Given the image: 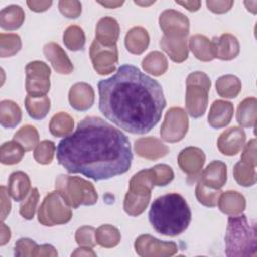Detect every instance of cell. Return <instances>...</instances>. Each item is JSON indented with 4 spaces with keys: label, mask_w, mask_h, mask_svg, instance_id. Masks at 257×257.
<instances>
[{
    "label": "cell",
    "mask_w": 257,
    "mask_h": 257,
    "mask_svg": "<svg viewBox=\"0 0 257 257\" xmlns=\"http://www.w3.org/2000/svg\"><path fill=\"white\" fill-rule=\"evenodd\" d=\"M43 53L56 72L60 74H69L72 72L73 64L65 51L57 43L49 42L45 44Z\"/></svg>",
    "instance_id": "obj_16"
},
{
    "label": "cell",
    "mask_w": 257,
    "mask_h": 257,
    "mask_svg": "<svg viewBox=\"0 0 257 257\" xmlns=\"http://www.w3.org/2000/svg\"><path fill=\"white\" fill-rule=\"evenodd\" d=\"M63 43L71 51H78L84 47L85 35L77 25L68 26L63 33Z\"/></svg>",
    "instance_id": "obj_37"
},
{
    "label": "cell",
    "mask_w": 257,
    "mask_h": 257,
    "mask_svg": "<svg viewBox=\"0 0 257 257\" xmlns=\"http://www.w3.org/2000/svg\"><path fill=\"white\" fill-rule=\"evenodd\" d=\"M55 189L74 209L81 205L91 206L97 202L98 197L93 185L80 177L59 175L55 180Z\"/></svg>",
    "instance_id": "obj_5"
},
{
    "label": "cell",
    "mask_w": 257,
    "mask_h": 257,
    "mask_svg": "<svg viewBox=\"0 0 257 257\" xmlns=\"http://www.w3.org/2000/svg\"><path fill=\"white\" fill-rule=\"evenodd\" d=\"M0 245L3 246L6 243L9 242L10 237H11V233H10V229L4 224H1V229H0Z\"/></svg>",
    "instance_id": "obj_53"
},
{
    "label": "cell",
    "mask_w": 257,
    "mask_h": 257,
    "mask_svg": "<svg viewBox=\"0 0 257 257\" xmlns=\"http://www.w3.org/2000/svg\"><path fill=\"white\" fill-rule=\"evenodd\" d=\"M241 80L232 74L220 76L216 81V90L224 98H235L241 91Z\"/></svg>",
    "instance_id": "obj_31"
},
{
    "label": "cell",
    "mask_w": 257,
    "mask_h": 257,
    "mask_svg": "<svg viewBox=\"0 0 257 257\" xmlns=\"http://www.w3.org/2000/svg\"><path fill=\"white\" fill-rule=\"evenodd\" d=\"M186 108L192 117L204 115L208 106V92L211 87L209 76L202 71H195L186 79Z\"/></svg>",
    "instance_id": "obj_6"
},
{
    "label": "cell",
    "mask_w": 257,
    "mask_h": 257,
    "mask_svg": "<svg viewBox=\"0 0 257 257\" xmlns=\"http://www.w3.org/2000/svg\"><path fill=\"white\" fill-rule=\"evenodd\" d=\"M244 4L246 5V7H247V9L249 10V11H251L252 13H256V5H257V2L256 1H245L244 2Z\"/></svg>",
    "instance_id": "obj_57"
},
{
    "label": "cell",
    "mask_w": 257,
    "mask_h": 257,
    "mask_svg": "<svg viewBox=\"0 0 257 257\" xmlns=\"http://www.w3.org/2000/svg\"><path fill=\"white\" fill-rule=\"evenodd\" d=\"M256 140L252 139L247 143V145H245L244 151L241 155V161L256 167Z\"/></svg>",
    "instance_id": "obj_48"
},
{
    "label": "cell",
    "mask_w": 257,
    "mask_h": 257,
    "mask_svg": "<svg viewBox=\"0 0 257 257\" xmlns=\"http://www.w3.org/2000/svg\"><path fill=\"white\" fill-rule=\"evenodd\" d=\"M150 36L148 31L140 26L133 27L128 30L124 38V44L133 54H142L149 46Z\"/></svg>",
    "instance_id": "obj_26"
},
{
    "label": "cell",
    "mask_w": 257,
    "mask_h": 257,
    "mask_svg": "<svg viewBox=\"0 0 257 257\" xmlns=\"http://www.w3.org/2000/svg\"><path fill=\"white\" fill-rule=\"evenodd\" d=\"M54 152H55L54 143L48 140H44L36 146L33 156L35 161L38 164L47 165L52 162L54 157Z\"/></svg>",
    "instance_id": "obj_42"
},
{
    "label": "cell",
    "mask_w": 257,
    "mask_h": 257,
    "mask_svg": "<svg viewBox=\"0 0 257 257\" xmlns=\"http://www.w3.org/2000/svg\"><path fill=\"white\" fill-rule=\"evenodd\" d=\"M206 187L221 190L227 181V166L221 161L211 162L202 172L199 179Z\"/></svg>",
    "instance_id": "obj_17"
},
{
    "label": "cell",
    "mask_w": 257,
    "mask_h": 257,
    "mask_svg": "<svg viewBox=\"0 0 257 257\" xmlns=\"http://www.w3.org/2000/svg\"><path fill=\"white\" fill-rule=\"evenodd\" d=\"M160 46L174 62L180 63L188 58L187 37H169L164 35L160 40Z\"/></svg>",
    "instance_id": "obj_23"
},
{
    "label": "cell",
    "mask_w": 257,
    "mask_h": 257,
    "mask_svg": "<svg viewBox=\"0 0 257 257\" xmlns=\"http://www.w3.org/2000/svg\"><path fill=\"white\" fill-rule=\"evenodd\" d=\"M192 214L186 200L177 193L157 198L150 209L149 220L160 234L175 237L182 234L191 222Z\"/></svg>",
    "instance_id": "obj_3"
},
{
    "label": "cell",
    "mask_w": 257,
    "mask_h": 257,
    "mask_svg": "<svg viewBox=\"0 0 257 257\" xmlns=\"http://www.w3.org/2000/svg\"><path fill=\"white\" fill-rule=\"evenodd\" d=\"M13 140L18 142L25 151H31L39 144V135L34 126L26 124L14 134Z\"/></svg>",
    "instance_id": "obj_38"
},
{
    "label": "cell",
    "mask_w": 257,
    "mask_h": 257,
    "mask_svg": "<svg viewBox=\"0 0 257 257\" xmlns=\"http://www.w3.org/2000/svg\"><path fill=\"white\" fill-rule=\"evenodd\" d=\"M68 100L72 108L79 111L87 110L94 102L93 88L88 83L77 82L69 89Z\"/></svg>",
    "instance_id": "obj_15"
},
{
    "label": "cell",
    "mask_w": 257,
    "mask_h": 257,
    "mask_svg": "<svg viewBox=\"0 0 257 257\" xmlns=\"http://www.w3.org/2000/svg\"><path fill=\"white\" fill-rule=\"evenodd\" d=\"M206 156L197 147H188L182 150L178 156V164L183 172L189 177L195 178L204 166Z\"/></svg>",
    "instance_id": "obj_14"
},
{
    "label": "cell",
    "mask_w": 257,
    "mask_h": 257,
    "mask_svg": "<svg viewBox=\"0 0 257 257\" xmlns=\"http://www.w3.org/2000/svg\"><path fill=\"white\" fill-rule=\"evenodd\" d=\"M36 246L37 245L33 240L28 238H21L15 243L14 255L21 257H32Z\"/></svg>",
    "instance_id": "obj_47"
},
{
    "label": "cell",
    "mask_w": 257,
    "mask_h": 257,
    "mask_svg": "<svg viewBox=\"0 0 257 257\" xmlns=\"http://www.w3.org/2000/svg\"><path fill=\"white\" fill-rule=\"evenodd\" d=\"M228 257H255L257 255L256 224L245 215H235L228 219L225 235Z\"/></svg>",
    "instance_id": "obj_4"
},
{
    "label": "cell",
    "mask_w": 257,
    "mask_h": 257,
    "mask_svg": "<svg viewBox=\"0 0 257 257\" xmlns=\"http://www.w3.org/2000/svg\"><path fill=\"white\" fill-rule=\"evenodd\" d=\"M24 154L25 149L18 142H5L0 149V161L4 165H14L22 160Z\"/></svg>",
    "instance_id": "obj_35"
},
{
    "label": "cell",
    "mask_w": 257,
    "mask_h": 257,
    "mask_svg": "<svg viewBox=\"0 0 257 257\" xmlns=\"http://www.w3.org/2000/svg\"><path fill=\"white\" fill-rule=\"evenodd\" d=\"M234 113V105L230 101L215 100L208 114V122L214 128H221L229 124Z\"/></svg>",
    "instance_id": "obj_21"
},
{
    "label": "cell",
    "mask_w": 257,
    "mask_h": 257,
    "mask_svg": "<svg viewBox=\"0 0 257 257\" xmlns=\"http://www.w3.org/2000/svg\"><path fill=\"white\" fill-rule=\"evenodd\" d=\"M21 39L15 33L0 34V56L10 57L15 55L21 49Z\"/></svg>",
    "instance_id": "obj_40"
},
{
    "label": "cell",
    "mask_w": 257,
    "mask_h": 257,
    "mask_svg": "<svg viewBox=\"0 0 257 257\" xmlns=\"http://www.w3.org/2000/svg\"><path fill=\"white\" fill-rule=\"evenodd\" d=\"M26 81L25 88L28 95L40 97L46 95L50 88V68L39 60L31 61L25 66Z\"/></svg>",
    "instance_id": "obj_8"
},
{
    "label": "cell",
    "mask_w": 257,
    "mask_h": 257,
    "mask_svg": "<svg viewBox=\"0 0 257 257\" xmlns=\"http://www.w3.org/2000/svg\"><path fill=\"white\" fill-rule=\"evenodd\" d=\"M1 220L4 221L7 217V215L10 213L11 210V203L8 197V194L6 192V188L4 186H1Z\"/></svg>",
    "instance_id": "obj_50"
},
{
    "label": "cell",
    "mask_w": 257,
    "mask_h": 257,
    "mask_svg": "<svg viewBox=\"0 0 257 257\" xmlns=\"http://www.w3.org/2000/svg\"><path fill=\"white\" fill-rule=\"evenodd\" d=\"M218 206L224 214L235 216L241 214L246 208V200L237 191L222 192L218 199Z\"/></svg>",
    "instance_id": "obj_24"
},
{
    "label": "cell",
    "mask_w": 257,
    "mask_h": 257,
    "mask_svg": "<svg viewBox=\"0 0 257 257\" xmlns=\"http://www.w3.org/2000/svg\"><path fill=\"white\" fill-rule=\"evenodd\" d=\"M25 108L33 119H42L50 109V99L46 95L40 97L27 95L25 98Z\"/></svg>",
    "instance_id": "obj_33"
},
{
    "label": "cell",
    "mask_w": 257,
    "mask_h": 257,
    "mask_svg": "<svg viewBox=\"0 0 257 257\" xmlns=\"http://www.w3.org/2000/svg\"><path fill=\"white\" fill-rule=\"evenodd\" d=\"M136 4L138 5H142V6H148V5H151L153 3H155V1H150V2H143V1H135Z\"/></svg>",
    "instance_id": "obj_58"
},
{
    "label": "cell",
    "mask_w": 257,
    "mask_h": 257,
    "mask_svg": "<svg viewBox=\"0 0 257 257\" xmlns=\"http://www.w3.org/2000/svg\"><path fill=\"white\" fill-rule=\"evenodd\" d=\"M56 157L68 173L94 181L126 173L133 161L126 136L97 116L80 120L75 132L59 142Z\"/></svg>",
    "instance_id": "obj_1"
},
{
    "label": "cell",
    "mask_w": 257,
    "mask_h": 257,
    "mask_svg": "<svg viewBox=\"0 0 257 257\" xmlns=\"http://www.w3.org/2000/svg\"><path fill=\"white\" fill-rule=\"evenodd\" d=\"M74 126L73 118L66 112H58L49 122V131L54 137H67Z\"/></svg>",
    "instance_id": "obj_34"
},
{
    "label": "cell",
    "mask_w": 257,
    "mask_h": 257,
    "mask_svg": "<svg viewBox=\"0 0 257 257\" xmlns=\"http://www.w3.org/2000/svg\"><path fill=\"white\" fill-rule=\"evenodd\" d=\"M75 241L79 246L94 247L95 241V229L90 226H82L75 232Z\"/></svg>",
    "instance_id": "obj_44"
},
{
    "label": "cell",
    "mask_w": 257,
    "mask_h": 257,
    "mask_svg": "<svg viewBox=\"0 0 257 257\" xmlns=\"http://www.w3.org/2000/svg\"><path fill=\"white\" fill-rule=\"evenodd\" d=\"M153 171L156 178V186H166L174 179V172L168 165H156L153 167Z\"/></svg>",
    "instance_id": "obj_45"
},
{
    "label": "cell",
    "mask_w": 257,
    "mask_h": 257,
    "mask_svg": "<svg viewBox=\"0 0 257 257\" xmlns=\"http://www.w3.org/2000/svg\"><path fill=\"white\" fill-rule=\"evenodd\" d=\"M257 117V99L255 97L245 98L237 108L236 118L238 123L244 127H253Z\"/></svg>",
    "instance_id": "obj_29"
},
{
    "label": "cell",
    "mask_w": 257,
    "mask_h": 257,
    "mask_svg": "<svg viewBox=\"0 0 257 257\" xmlns=\"http://www.w3.org/2000/svg\"><path fill=\"white\" fill-rule=\"evenodd\" d=\"M135 249L137 254L143 257H167L178 252L176 243L160 241L148 234L141 235L136 239Z\"/></svg>",
    "instance_id": "obj_11"
},
{
    "label": "cell",
    "mask_w": 257,
    "mask_h": 257,
    "mask_svg": "<svg viewBox=\"0 0 257 257\" xmlns=\"http://www.w3.org/2000/svg\"><path fill=\"white\" fill-rule=\"evenodd\" d=\"M58 8L59 11L67 18H76L81 13V3L76 0H61L58 2Z\"/></svg>",
    "instance_id": "obj_46"
},
{
    "label": "cell",
    "mask_w": 257,
    "mask_h": 257,
    "mask_svg": "<svg viewBox=\"0 0 257 257\" xmlns=\"http://www.w3.org/2000/svg\"><path fill=\"white\" fill-rule=\"evenodd\" d=\"M142 66L146 72L155 76H160L167 71L168 61L162 52L152 51L143 59Z\"/></svg>",
    "instance_id": "obj_32"
},
{
    "label": "cell",
    "mask_w": 257,
    "mask_h": 257,
    "mask_svg": "<svg viewBox=\"0 0 257 257\" xmlns=\"http://www.w3.org/2000/svg\"><path fill=\"white\" fill-rule=\"evenodd\" d=\"M211 41L213 44L215 58L231 60L239 54V41L230 33H224L220 37H214Z\"/></svg>",
    "instance_id": "obj_19"
},
{
    "label": "cell",
    "mask_w": 257,
    "mask_h": 257,
    "mask_svg": "<svg viewBox=\"0 0 257 257\" xmlns=\"http://www.w3.org/2000/svg\"><path fill=\"white\" fill-rule=\"evenodd\" d=\"M30 190V179L27 174L21 171L13 172L8 179V193L11 198L20 202L25 199Z\"/></svg>",
    "instance_id": "obj_25"
},
{
    "label": "cell",
    "mask_w": 257,
    "mask_h": 257,
    "mask_svg": "<svg viewBox=\"0 0 257 257\" xmlns=\"http://www.w3.org/2000/svg\"><path fill=\"white\" fill-rule=\"evenodd\" d=\"M221 190H213L206 187L200 180L196 186V197L198 201L206 207H215L221 195Z\"/></svg>",
    "instance_id": "obj_41"
},
{
    "label": "cell",
    "mask_w": 257,
    "mask_h": 257,
    "mask_svg": "<svg viewBox=\"0 0 257 257\" xmlns=\"http://www.w3.org/2000/svg\"><path fill=\"white\" fill-rule=\"evenodd\" d=\"M95 255L96 254L91 249V247H87V246L79 247L74 252L71 253V256H92V257H94Z\"/></svg>",
    "instance_id": "obj_54"
},
{
    "label": "cell",
    "mask_w": 257,
    "mask_h": 257,
    "mask_svg": "<svg viewBox=\"0 0 257 257\" xmlns=\"http://www.w3.org/2000/svg\"><path fill=\"white\" fill-rule=\"evenodd\" d=\"M151 192L143 189H130L125 194L123 201L124 212L130 216H139L147 209L150 199Z\"/></svg>",
    "instance_id": "obj_20"
},
{
    "label": "cell",
    "mask_w": 257,
    "mask_h": 257,
    "mask_svg": "<svg viewBox=\"0 0 257 257\" xmlns=\"http://www.w3.org/2000/svg\"><path fill=\"white\" fill-rule=\"evenodd\" d=\"M234 4V1L232 0H223V1H212V0H208L206 1V5L208 7L209 10H211L214 13H225L227 11H229L232 6Z\"/></svg>",
    "instance_id": "obj_49"
},
{
    "label": "cell",
    "mask_w": 257,
    "mask_h": 257,
    "mask_svg": "<svg viewBox=\"0 0 257 257\" xmlns=\"http://www.w3.org/2000/svg\"><path fill=\"white\" fill-rule=\"evenodd\" d=\"M234 178L243 187H250L256 183V170L254 166L239 161L234 167Z\"/></svg>",
    "instance_id": "obj_39"
},
{
    "label": "cell",
    "mask_w": 257,
    "mask_h": 257,
    "mask_svg": "<svg viewBox=\"0 0 257 257\" xmlns=\"http://www.w3.org/2000/svg\"><path fill=\"white\" fill-rule=\"evenodd\" d=\"M135 151L138 156L148 160H158L169 153V148L154 137L141 138L135 142Z\"/></svg>",
    "instance_id": "obj_18"
},
{
    "label": "cell",
    "mask_w": 257,
    "mask_h": 257,
    "mask_svg": "<svg viewBox=\"0 0 257 257\" xmlns=\"http://www.w3.org/2000/svg\"><path fill=\"white\" fill-rule=\"evenodd\" d=\"M99 110L111 122L131 134L149 133L166 106L161 84L131 64L98 82Z\"/></svg>",
    "instance_id": "obj_2"
},
{
    "label": "cell",
    "mask_w": 257,
    "mask_h": 257,
    "mask_svg": "<svg viewBox=\"0 0 257 257\" xmlns=\"http://www.w3.org/2000/svg\"><path fill=\"white\" fill-rule=\"evenodd\" d=\"M176 3L179 4V5L184 6L187 10H189L191 12L199 10V8L201 6V1H183V2L176 1Z\"/></svg>",
    "instance_id": "obj_55"
},
{
    "label": "cell",
    "mask_w": 257,
    "mask_h": 257,
    "mask_svg": "<svg viewBox=\"0 0 257 257\" xmlns=\"http://www.w3.org/2000/svg\"><path fill=\"white\" fill-rule=\"evenodd\" d=\"M98 3L107 8H116L123 4V1H98Z\"/></svg>",
    "instance_id": "obj_56"
},
{
    "label": "cell",
    "mask_w": 257,
    "mask_h": 257,
    "mask_svg": "<svg viewBox=\"0 0 257 257\" xmlns=\"http://www.w3.org/2000/svg\"><path fill=\"white\" fill-rule=\"evenodd\" d=\"M96 244L104 248H112L118 245L120 241L119 231L109 224H104L95 230Z\"/></svg>",
    "instance_id": "obj_36"
},
{
    "label": "cell",
    "mask_w": 257,
    "mask_h": 257,
    "mask_svg": "<svg viewBox=\"0 0 257 257\" xmlns=\"http://www.w3.org/2000/svg\"><path fill=\"white\" fill-rule=\"evenodd\" d=\"M33 256L34 257H41V256H51V257H55L57 256V251L56 249L50 245V244H44V245H40V246H36L33 252Z\"/></svg>",
    "instance_id": "obj_51"
},
{
    "label": "cell",
    "mask_w": 257,
    "mask_h": 257,
    "mask_svg": "<svg viewBox=\"0 0 257 257\" xmlns=\"http://www.w3.org/2000/svg\"><path fill=\"white\" fill-rule=\"evenodd\" d=\"M189 128V119L186 111L181 107H171L161 125V138L169 143H176L184 139Z\"/></svg>",
    "instance_id": "obj_9"
},
{
    "label": "cell",
    "mask_w": 257,
    "mask_h": 257,
    "mask_svg": "<svg viewBox=\"0 0 257 257\" xmlns=\"http://www.w3.org/2000/svg\"><path fill=\"white\" fill-rule=\"evenodd\" d=\"M21 116V109L16 102L8 99L0 102V123L3 127H15L20 122Z\"/></svg>",
    "instance_id": "obj_30"
},
{
    "label": "cell",
    "mask_w": 257,
    "mask_h": 257,
    "mask_svg": "<svg viewBox=\"0 0 257 257\" xmlns=\"http://www.w3.org/2000/svg\"><path fill=\"white\" fill-rule=\"evenodd\" d=\"M71 218V207L58 191L46 195L38 209V222L43 226L66 224Z\"/></svg>",
    "instance_id": "obj_7"
},
{
    "label": "cell",
    "mask_w": 257,
    "mask_h": 257,
    "mask_svg": "<svg viewBox=\"0 0 257 257\" xmlns=\"http://www.w3.org/2000/svg\"><path fill=\"white\" fill-rule=\"evenodd\" d=\"M246 135L243 128L232 126L223 132L217 142L219 151L226 156L237 155L245 145Z\"/></svg>",
    "instance_id": "obj_13"
},
{
    "label": "cell",
    "mask_w": 257,
    "mask_h": 257,
    "mask_svg": "<svg viewBox=\"0 0 257 257\" xmlns=\"http://www.w3.org/2000/svg\"><path fill=\"white\" fill-rule=\"evenodd\" d=\"M89 55L93 68L98 74L106 75L115 70L118 61L116 45L104 46L94 39L89 48Z\"/></svg>",
    "instance_id": "obj_10"
},
{
    "label": "cell",
    "mask_w": 257,
    "mask_h": 257,
    "mask_svg": "<svg viewBox=\"0 0 257 257\" xmlns=\"http://www.w3.org/2000/svg\"><path fill=\"white\" fill-rule=\"evenodd\" d=\"M39 200V193L38 190L36 188H33L30 193L29 196L27 197L26 200H24L19 208V213L20 215L26 219V220H31L34 217L35 214V209L37 206Z\"/></svg>",
    "instance_id": "obj_43"
},
{
    "label": "cell",
    "mask_w": 257,
    "mask_h": 257,
    "mask_svg": "<svg viewBox=\"0 0 257 257\" xmlns=\"http://www.w3.org/2000/svg\"><path fill=\"white\" fill-rule=\"evenodd\" d=\"M189 48L201 61H211L215 58L212 41L204 35L195 34L189 40Z\"/></svg>",
    "instance_id": "obj_28"
},
{
    "label": "cell",
    "mask_w": 257,
    "mask_h": 257,
    "mask_svg": "<svg viewBox=\"0 0 257 257\" xmlns=\"http://www.w3.org/2000/svg\"><path fill=\"white\" fill-rule=\"evenodd\" d=\"M28 7L30 8V10L34 11V12H43L45 10H47L51 5H52V1H27L26 2Z\"/></svg>",
    "instance_id": "obj_52"
},
{
    "label": "cell",
    "mask_w": 257,
    "mask_h": 257,
    "mask_svg": "<svg viewBox=\"0 0 257 257\" xmlns=\"http://www.w3.org/2000/svg\"><path fill=\"white\" fill-rule=\"evenodd\" d=\"M119 36L118 22L112 17H102L99 19L95 29V39L104 46L115 45Z\"/></svg>",
    "instance_id": "obj_22"
},
{
    "label": "cell",
    "mask_w": 257,
    "mask_h": 257,
    "mask_svg": "<svg viewBox=\"0 0 257 257\" xmlns=\"http://www.w3.org/2000/svg\"><path fill=\"white\" fill-rule=\"evenodd\" d=\"M159 24L165 36L169 37H187L190 29V22L183 13L168 9L161 13Z\"/></svg>",
    "instance_id": "obj_12"
},
{
    "label": "cell",
    "mask_w": 257,
    "mask_h": 257,
    "mask_svg": "<svg viewBox=\"0 0 257 257\" xmlns=\"http://www.w3.org/2000/svg\"><path fill=\"white\" fill-rule=\"evenodd\" d=\"M25 13L19 5H8L0 12V25L5 30L18 29L24 22Z\"/></svg>",
    "instance_id": "obj_27"
}]
</instances>
